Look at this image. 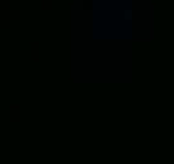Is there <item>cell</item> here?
<instances>
[{"label": "cell", "mask_w": 174, "mask_h": 164, "mask_svg": "<svg viewBox=\"0 0 174 164\" xmlns=\"http://www.w3.org/2000/svg\"><path fill=\"white\" fill-rule=\"evenodd\" d=\"M123 19L125 20H134V10H123Z\"/></svg>", "instance_id": "1"}]
</instances>
